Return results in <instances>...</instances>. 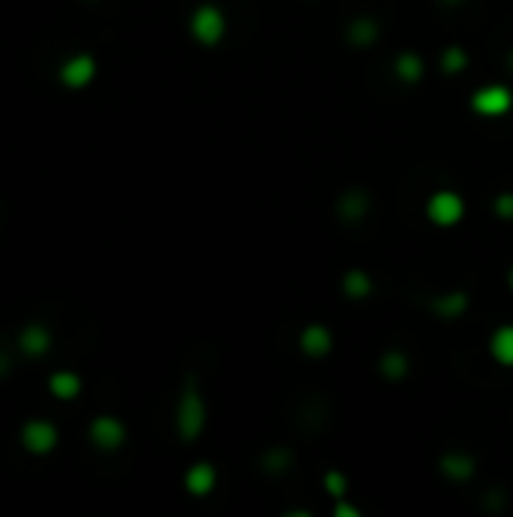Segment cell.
<instances>
[{"label":"cell","mask_w":513,"mask_h":517,"mask_svg":"<svg viewBox=\"0 0 513 517\" xmlns=\"http://www.w3.org/2000/svg\"><path fill=\"white\" fill-rule=\"evenodd\" d=\"M508 284H510V291H513V266H510V272H508Z\"/></svg>","instance_id":"obj_24"},{"label":"cell","mask_w":513,"mask_h":517,"mask_svg":"<svg viewBox=\"0 0 513 517\" xmlns=\"http://www.w3.org/2000/svg\"><path fill=\"white\" fill-rule=\"evenodd\" d=\"M335 514H338V517H360V508H353V505H347L344 499H338Z\"/></svg>","instance_id":"obj_23"},{"label":"cell","mask_w":513,"mask_h":517,"mask_svg":"<svg viewBox=\"0 0 513 517\" xmlns=\"http://www.w3.org/2000/svg\"><path fill=\"white\" fill-rule=\"evenodd\" d=\"M465 306H468V297H465V294H444V297L435 300V312L444 315V318L463 315V312H465Z\"/></svg>","instance_id":"obj_20"},{"label":"cell","mask_w":513,"mask_h":517,"mask_svg":"<svg viewBox=\"0 0 513 517\" xmlns=\"http://www.w3.org/2000/svg\"><path fill=\"white\" fill-rule=\"evenodd\" d=\"M378 24H375V19H353L351 24H347V42H351V46H371V42L378 40Z\"/></svg>","instance_id":"obj_14"},{"label":"cell","mask_w":513,"mask_h":517,"mask_svg":"<svg viewBox=\"0 0 513 517\" xmlns=\"http://www.w3.org/2000/svg\"><path fill=\"white\" fill-rule=\"evenodd\" d=\"M472 109L483 118H501L513 109V91L508 85H483L472 94Z\"/></svg>","instance_id":"obj_4"},{"label":"cell","mask_w":513,"mask_h":517,"mask_svg":"<svg viewBox=\"0 0 513 517\" xmlns=\"http://www.w3.org/2000/svg\"><path fill=\"white\" fill-rule=\"evenodd\" d=\"M438 64H441V70H444V73H463L468 67V55H465L463 46H447L444 51H441Z\"/></svg>","instance_id":"obj_19"},{"label":"cell","mask_w":513,"mask_h":517,"mask_svg":"<svg viewBox=\"0 0 513 517\" xmlns=\"http://www.w3.org/2000/svg\"><path fill=\"white\" fill-rule=\"evenodd\" d=\"M426 73V64L420 55H414V51H402V55L396 58V76L408 85L420 82Z\"/></svg>","instance_id":"obj_15"},{"label":"cell","mask_w":513,"mask_h":517,"mask_svg":"<svg viewBox=\"0 0 513 517\" xmlns=\"http://www.w3.org/2000/svg\"><path fill=\"white\" fill-rule=\"evenodd\" d=\"M94 76H97V61H94L91 55H73L60 64L58 79L64 82L67 88L79 91V88H88V85L94 82Z\"/></svg>","instance_id":"obj_7"},{"label":"cell","mask_w":513,"mask_h":517,"mask_svg":"<svg viewBox=\"0 0 513 517\" xmlns=\"http://www.w3.org/2000/svg\"><path fill=\"white\" fill-rule=\"evenodd\" d=\"M342 291L351 300H365L371 294V279H369V272H362V270H351V272H344V279H342Z\"/></svg>","instance_id":"obj_17"},{"label":"cell","mask_w":513,"mask_h":517,"mask_svg":"<svg viewBox=\"0 0 513 517\" xmlns=\"http://www.w3.org/2000/svg\"><path fill=\"white\" fill-rule=\"evenodd\" d=\"M324 487L333 499H344L347 496V478L342 475V469H329L324 475Z\"/></svg>","instance_id":"obj_21"},{"label":"cell","mask_w":513,"mask_h":517,"mask_svg":"<svg viewBox=\"0 0 513 517\" xmlns=\"http://www.w3.org/2000/svg\"><path fill=\"white\" fill-rule=\"evenodd\" d=\"M492 209H495L499 218L510 221L513 218V194H499V197H495V203H492Z\"/></svg>","instance_id":"obj_22"},{"label":"cell","mask_w":513,"mask_h":517,"mask_svg":"<svg viewBox=\"0 0 513 517\" xmlns=\"http://www.w3.org/2000/svg\"><path fill=\"white\" fill-rule=\"evenodd\" d=\"M88 436H91V442L100 448V451H118V448L124 445V439H127V427L121 424L118 418L100 415V418L91 420Z\"/></svg>","instance_id":"obj_6"},{"label":"cell","mask_w":513,"mask_h":517,"mask_svg":"<svg viewBox=\"0 0 513 517\" xmlns=\"http://www.w3.org/2000/svg\"><path fill=\"white\" fill-rule=\"evenodd\" d=\"M438 472L450 481H468L474 475V460L463 451H447V454H441Z\"/></svg>","instance_id":"obj_11"},{"label":"cell","mask_w":513,"mask_h":517,"mask_svg":"<svg viewBox=\"0 0 513 517\" xmlns=\"http://www.w3.org/2000/svg\"><path fill=\"white\" fill-rule=\"evenodd\" d=\"M58 439H60L58 427L51 424V420L33 418L22 427V445H24V451H31V454H51L58 448Z\"/></svg>","instance_id":"obj_5"},{"label":"cell","mask_w":513,"mask_h":517,"mask_svg":"<svg viewBox=\"0 0 513 517\" xmlns=\"http://www.w3.org/2000/svg\"><path fill=\"white\" fill-rule=\"evenodd\" d=\"M51 348V333L46 324H28L19 333V351L24 357H42Z\"/></svg>","instance_id":"obj_9"},{"label":"cell","mask_w":513,"mask_h":517,"mask_svg":"<svg viewBox=\"0 0 513 517\" xmlns=\"http://www.w3.org/2000/svg\"><path fill=\"white\" fill-rule=\"evenodd\" d=\"M380 373H384V378H389V382H398V378L411 373L405 351H387V355L380 357Z\"/></svg>","instance_id":"obj_18"},{"label":"cell","mask_w":513,"mask_h":517,"mask_svg":"<svg viewBox=\"0 0 513 517\" xmlns=\"http://www.w3.org/2000/svg\"><path fill=\"white\" fill-rule=\"evenodd\" d=\"M508 64H510V70H513V51H510V58H508Z\"/></svg>","instance_id":"obj_25"},{"label":"cell","mask_w":513,"mask_h":517,"mask_svg":"<svg viewBox=\"0 0 513 517\" xmlns=\"http://www.w3.org/2000/svg\"><path fill=\"white\" fill-rule=\"evenodd\" d=\"M49 391L51 396H58V400H76V396L82 393V378L64 369V373H55L49 378Z\"/></svg>","instance_id":"obj_13"},{"label":"cell","mask_w":513,"mask_h":517,"mask_svg":"<svg viewBox=\"0 0 513 517\" xmlns=\"http://www.w3.org/2000/svg\"><path fill=\"white\" fill-rule=\"evenodd\" d=\"M217 485V469L212 463H194L185 475V487L190 496H208Z\"/></svg>","instance_id":"obj_10"},{"label":"cell","mask_w":513,"mask_h":517,"mask_svg":"<svg viewBox=\"0 0 513 517\" xmlns=\"http://www.w3.org/2000/svg\"><path fill=\"white\" fill-rule=\"evenodd\" d=\"M490 355L499 366H513V324H501L490 336Z\"/></svg>","instance_id":"obj_12"},{"label":"cell","mask_w":513,"mask_h":517,"mask_svg":"<svg viewBox=\"0 0 513 517\" xmlns=\"http://www.w3.org/2000/svg\"><path fill=\"white\" fill-rule=\"evenodd\" d=\"M365 212H369V197L362 191L342 194V200H338V215H342L344 221H360Z\"/></svg>","instance_id":"obj_16"},{"label":"cell","mask_w":513,"mask_h":517,"mask_svg":"<svg viewBox=\"0 0 513 517\" xmlns=\"http://www.w3.org/2000/svg\"><path fill=\"white\" fill-rule=\"evenodd\" d=\"M299 348L306 357H326L333 351V333L324 324H308L299 333Z\"/></svg>","instance_id":"obj_8"},{"label":"cell","mask_w":513,"mask_h":517,"mask_svg":"<svg viewBox=\"0 0 513 517\" xmlns=\"http://www.w3.org/2000/svg\"><path fill=\"white\" fill-rule=\"evenodd\" d=\"M206 420H208V411H206L203 393H199L197 382H188L185 391H181V396H179V402H176L179 439H185V442H197L206 429Z\"/></svg>","instance_id":"obj_1"},{"label":"cell","mask_w":513,"mask_h":517,"mask_svg":"<svg viewBox=\"0 0 513 517\" xmlns=\"http://www.w3.org/2000/svg\"><path fill=\"white\" fill-rule=\"evenodd\" d=\"M190 37H194L199 46H208V49L227 37V15L221 13V6L199 4L197 10L190 13Z\"/></svg>","instance_id":"obj_2"},{"label":"cell","mask_w":513,"mask_h":517,"mask_svg":"<svg viewBox=\"0 0 513 517\" xmlns=\"http://www.w3.org/2000/svg\"><path fill=\"white\" fill-rule=\"evenodd\" d=\"M426 218L435 227H456L465 218V200L456 191H435L426 203Z\"/></svg>","instance_id":"obj_3"}]
</instances>
